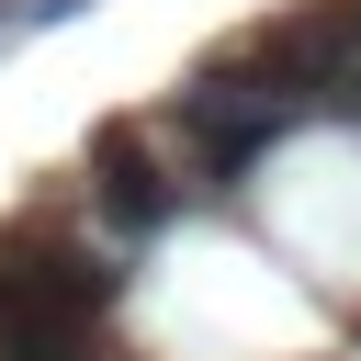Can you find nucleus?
Here are the masks:
<instances>
[{"label":"nucleus","mask_w":361,"mask_h":361,"mask_svg":"<svg viewBox=\"0 0 361 361\" xmlns=\"http://www.w3.org/2000/svg\"><path fill=\"white\" fill-rule=\"evenodd\" d=\"M124 271L90 259L68 226H11L0 237V361H102Z\"/></svg>","instance_id":"f257e3e1"},{"label":"nucleus","mask_w":361,"mask_h":361,"mask_svg":"<svg viewBox=\"0 0 361 361\" xmlns=\"http://www.w3.org/2000/svg\"><path fill=\"white\" fill-rule=\"evenodd\" d=\"M293 124V102L248 68V56H214L192 90H180V147H192V169L203 180H248L259 158H271V135Z\"/></svg>","instance_id":"f03ea898"},{"label":"nucleus","mask_w":361,"mask_h":361,"mask_svg":"<svg viewBox=\"0 0 361 361\" xmlns=\"http://www.w3.org/2000/svg\"><path fill=\"white\" fill-rule=\"evenodd\" d=\"M248 68L293 102V113H350L361 124V0H316L293 23H271L248 45Z\"/></svg>","instance_id":"7ed1b4c3"},{"label":"nucleus","mask_w":361,"mask_h":361,"mask_svg":"<svg viewBox=\"0 0 361 361\" xmlns=\"http://www.w3.org/2000/svg\"><path fill=\"white\" fill-rule=\"evenodd\" d=\"M90 192H102L113 237H158V226H180V169L147 147V124H90Z\"/></svg>","instance_id":"20e7f679"}]
</instances>
